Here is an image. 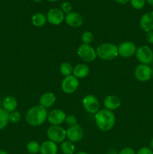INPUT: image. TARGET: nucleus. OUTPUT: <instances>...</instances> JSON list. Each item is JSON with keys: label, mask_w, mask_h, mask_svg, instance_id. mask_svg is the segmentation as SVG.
Listing matches in <instances>:
<instances>
[{"label": "nucleus", "mask_w": 153, "mask_h": 154, "mask_svg": "<svg viewBox=\"0 0 153 154\" xmlns=\"http://www.w3.org/2000/svg\"><path fill=\"white\" fill-rule=\"evenodd\" d=\"M96 126L102 132H108L114 127L116 123V116L112 111L106 109L99 110L94 114Z\"/></svg>", "instance_id": "f257e3e1"}, {"label": "nucleus", "mask_w": 153, "mask_h": 154, "mask_svg": "<svg viewBox=\"0 0 153 154\" xmlns=\"http://www.w3.org/2000/svg\"><path fill=\"white\" fill-rule=\"evenodd\" d=\"M48 112L46 108L40 105H35L27 111L26 114V121L31 126H39L47 120Z\"/></svg>", "instance_id": "f03ea898"}, {"label": "nucleus", "mask_w": 153, "mask_h": 154, "mask_svg": "<svg viewBox=\"0 0 153 154\" xmlns=\"http://www.w3.org/2000/svg\"><path fill=\"white\" fill-rule=\"evenodd\" d=\"M97 57L105 61L113 60L118 56V46L112 43H103L96 48Z\"/></svg>", "instance_id": "7ed1b4c3"}, {"label": "nucleus", "mask_w": 153, "mask_h": 154, "mask_svg": "<svg viewBox=\"0 0 153 154\" xmlns=\"http://www.w3.org/2000/svg\"><path fill=\"white\" fill-rule=\"evenodd\" d=\"M46 136L50 141L56 144L62 143L66 138V129L58 125H51L46 130Z\"/></svg>", "instance_id": "20e7f679"}, {"label": "nucleus", "mask_w": 153, "mask_h": 154, "mask_svg": "<svg viewBox=\"0 0 153 154\" xmlns=\"http://www.w3.org/2000/svg\"><path fill=\"white\" fill-rule=\"evenodd\" d=\"M78 57L86 63H92L97 58L96 50L90 45L82 44L79 46L76 51Z\"/></svg>", "instance_id": "39448f33"}, {"label": "nucleus", "mask_w": 153, "mask_h": 154, "mask_svg": "<svg viewBox=\"0 0 153 154\" xmlns=\"http://www.w3.org/2000/svg\"><path fill=\"white\" fill-rule=\"evenodd\" d=\"M135 56L140 64L149 65L153 60L152 50L146 45H142L137 48Z\"/></svg>", "instance_id": "423d86ee"}, {"label": "nucleus", "mask_w": 153, "mask_h": 154, "mask_svg": "<svg viewBox=\"0 0 153 154\" xmlns=\"http://www.w3.org/2000/svg\"><path fill=\"white\" fill-rule=\"evenodd\" d=\"M82 104L85 111L89 114H95L100 110V102L94 95H86L82 99Z\"/></svg>", "instance_id": "0eeeda50"}, {"label": "nucleus", "mask_w": 153, "mask_h": 154, "mask_svg": "<svg viewBox=\"0 0 153 154\" xmlns=\"http://www.w3.org/2000/svg\"><path fill=\"white\" fill-rule=\"evenodd\" d=\"M79 85V79L72 75L70 76L64 77L62 81L61 88L64 93L72 94L78 90Z\"/></svg>", "instance_id": "6e6552de"}, {"label": "nucleus", "mask_w": 153, "mask_h": 154, "mask_svg": "<svg viewBox=\"0 0 153 154\" xmlns=\"http://www.w3.org/2000/svg\"><path fill=\"white\" fill-rule=\"evenodd\" d=\"M134 77L141 82L148 81L152 77V69L148 65H138L134 70Z\"/></svg>", "instance_id": "1a4fd4ad"}, {"label": "nucleus", "mask_w": 153, "mask_h": 154, "mask_svg": "<svg viewBox=\"0 0 153 154\" xmlns=\"http://www.w3.org/2000/svg\"><path fill=\"white\" fill-rule=\"evenodd\" d=\"M137 48L134 42L125 41L118 46V53L120 57L123 58H129L135 55Z\"/></svg>", "instance_id": "9d476101"}, {"label": "nucleus", "mask_w": 153, "mask_h": 154, "mask_svg": "<svg viewBox=\"0 0 153 154\" xmlns=\"http://www.w3.org/2000/svg\"><path fill=\"white\" fill-rule=\"evenodd\" d=\"M83 129L78 123L73 126H70L66 129V138L73 143L81 141L83 138Z\"/></svg>", "instance_id": "9b49d317"}, {"label": "nucleus", "mask_w": 153, "mask_h": 154, "mask_svg": "<svg viewBox=\"0 0 153 154\" xmlns=\"http://www.w3.org/2000/svg\"><path fill=\"white\" fill-rule=\"evenodd\" d=\"M46 20L47 22L54 26H58L62 23L64 20V14L62 11L57 8H51L48 11L46 14Z\"/></svg>", "instance_id": "f8f14e48"}, {"label": "nucleus", "mask_w": 153, "mask_h": 154, "mask_svg": "<svg viewBox=\"0 0 153 154\" xmlns=\"http://www.w3.org/2000/svg\"><path fill=\"white\" fill-rule=\"evenodd\" d=\"M67 114L64 113V111L58 108L51 110L50 112H48L47 120L51 125H58L60 126L62 123H63L65 120V117Z\"/></svg>", "instance_id": "ddd939ff"}, {"label": "nucleus", "mask_w": 153, "mask_h": 154, "mask_svg": "<svg viewBox=\"0 0 153 154\" xmlns=\"http://www.w3.org/2000/svg\"><path fill=\"white\" fill-rule=\"evenodd\" d=\"M64 21L69 26L77 28V27L81 26L83 23V17L80 13L71 11L65 15Z\"/></svg>", "instance_id": "4468645a"}, {"label": "nucleus", "mask_w": 153, "mask_h": 154, "mask_svg": "<svg viewBox=\"0 0 153 154\" xmlns=\"http://www.w3.org/2000/svg\"><path fill=\"white\" fill-rule=\"evenodd\" d=\"M140 26L146 32L153 31V11L146 12L140 20Z\"/></svg>", "instance_id": "2eb2a0df"}, {"label": "nucleus", "mask_w": 153, "mask_h": 154, "mask_svg": "<svg viewBox=\"0 0 153 154\" xmlns=\"http://www.w3.org/2000/svg\"><path fill=\"white\" fill-rule=\"evenodd\" d=\"M121 103V99L115 95H109L104 100V106L105 109L111 111L118 109Z\"/></svg>", "instance_id": "dca6fc26"}, {"label": "nucleus", "mask_w": 153, "mask_h": 154, "mask_svg": "<svg viewBox=\"0 0 153 154\" xmlns=\"http://www.w3.org/2000/svg\"><path fill=\"white\" fill-rule=\"evenodd\" d=\"M56 101V97L55 94L51 92H46L43 93L39 99V105L44 108H48L52 107Z\"/></svg>", "instance_id": "f3484780"}, {"label": "nucleus", "mask_w": 153, "mask_h": 154, "mask_svg": "<svg viewBox=\"0 0 153 154\" xmlns=\"http://www.w3.org/2000/svg\"><path fill=\"white\" fill-rule=\"evenodd\" d=\"M40 152L41 154H57L58 146L52 141H45L40 144Z\"/></svg>", "instance_id": "a211bd4d"}, {"label": "nucleus", "mask_w": 153, "mask_h": 154, "mask_svg": "<svg viewBox=\"0 0 153 154\" xmlns=\"http://www.w3.org/2000/svg\"><path fill=\"white\" fill-rule=\"evenodd\" d=\"M89 74V68L87 65L80 63L74 67L73 75L77 79H82L86 78Z\"/></svg>", "instance_id": "6ab92c4d"}, {"label": "nucleus", "mask_w": 153, "mask_h": 154, "mask_svg": "<svg viewBox=\"0 0 153 154\" xmlns=\"http://www.w3.org/2000/svg\"><path fill=\"white\" fill-rule=\"evenodd\" d=\"M18 102L16 98L13 96H8L3 99L2 108L8 113L16 111Z\"/></svg>", "instance_id": "aec40b11"}, {"label": "nucleus", "mask_w": 153, "mask_h": 154, "mask_svg": "<svg viewBox=\"0 0 153 154\" xmlns=\"http://www.w3.org/2000/svg\"><path fill=\"white\" fill-rule=\"evenodd\" d=\"M47 22L46 17L42 13H36L32 17V23L34 26L42 27Z\"/></svg>", "instance_id": "412c9836"}, {"label": "nucleus", "mask_w": 153, "mask_h": 154, "mask_svg": "<svg viewBox=\"0 0 153 154\" xmlns=\"http://www.w3.org/2000/svg\"><path fill=\"white\" fill-rule=\"evenodd\" d=\"M74 143L70 141H64L61 143V150L64 154H74L75 152Z\"/></svg>", "instance_id": "4be33fe9"}, {"label": "nucleus", "mask_w": 153, "mask_h": 154, "mask_svg": "<svg viewBox=\"0 0 153 154\" xmlns=\"http://www.w3.org/2000/svg\"><path fill=\"white\" fill-rule=\"evenodd\" d=\"M73 66L68 62H64L59 66L60 73L64 77H68L73 75Z\"/></svg>", "instance_id": "5701e85b"}, {"label": "nucleus", "mask_w": 153, "mask_h": 154, "mask_svg": "<svg viewBox=\"0 0 153 154\" xmlns=\"http://www.w3.org/2000/svg\"><path fill=\"white\" fill-rule=\"evenodd\" d=\"M9 122V113L3 108H0V130L7 126Z\"/></svg>", "instance_id": "b1692460"}, {"label": "nucleus", "mask_w": 153, "mask_h": 154, "mask_svg": "<svg viewBox=\"0 0 153 154\" xmlns=\"http://www.w3.org/2000/svg\"><path fill=\"white\" fill-rule=\"evenodd\" d=\"M40 144L38 141H32L27 144L26 150L27 151L31 154H36L40 152Z\"/></svg>", "instance_id": "393cba45"}, {"label": "nucleus", "mask_w": 153, "mask_h": 154, "mask_svg": "<svg viewBox=\"0 0 153 154\" xmlns=\"http://www.w3.org/2000/svg\"><path fill=\"white\" fill-rule=\"evenodd\" d=\"M94 34L90 31H86L81 35V41H82V44L91 45L94 41Z\"/></svg>", "instance_id": "a878e982"}, {"label": "nucleus", "mask_w": 153, "mask_h": 154, "mask_svg": "<svg viewBox=\"0 0 153 154\" xmlns=\"http://www.w3.org/2000/svg\"><path fill=\"white\" fill-rule=\"evenodd\" d=\"M21 114L18 111H14L12 112L9 113V122L12 123H17L21 120Z\"/></svg>", "instance_id": "bb28decb"}, {"label": "nucleus", "mask_w": 153, "mask_h": 154, "mask_svg": "<svg viewBox=\"0 0 153 154\" xmlns=\"http://www.w3.org/2000/svg\"><path fill=\"white\" fill-rule=\"evenodd\" d=\"M130 5L136 10H140L145 6L146 0H130Z\"/></svg>", "instance_id": "cd10ccee"}, {"label": "nucleus", "mask_w": 153, "mask_h": 154, "mask_svg": "<svg viewBox=\"0 0 153 154\" xmlns=\"http://www.w3.org/2000/svg\"><path fill=\"white\" fill-rule=\"evenodd\" d=\"M64 123L68 126V127L73 126L77 124V118L73 114H68V115H66Z\"/></svg>", "instance_id": "c85d7f7f"}, {"label": "nucleus", "mask_w": 153, "mask_h": 154, "mask_svg": "<svg viewBox=\"0 0 153 154\" xmlns=\"http://www.w3.org/2000/svg\"><path fill=\"white\" fill-rule=\"evenodd\" d=\"M61 9L63 11V13H65L66 14L70 12H71L72 11V6L70 5V3H69L68 2H64L62 3L61 5Z\"/></svg>", "instance_id": "c756f323"}, {"label": "nucleus", "mask_w": 153, "mask_h": 154, "mask_svg": "<svg viewBox=\"0 0 153 154\" xmlns=\"http://www.w3.org/2000/svg\"><path fill=\"white\" fill-rule=\"evenodd\" d=\"M136 154H153V151L150 147H143L138 150Z\"/></svg>", "instance_id": "7c9ffc66"}, {"label": "nucleus", "mask_w": 153, "mask_h": 154, "mask_svg": "<svg viewBox=\"0 0 153 154\" xmlns=\"http://www.w3.org/2000/svg\"><path fill=\"white\" fill-rule=\"evenodd\" d=\"M118 154H136V153H135L134 150L133 148L129 147H126L122 149Z\"/></svg>", "instance_id": "2f4dec72"}, {"label": "nucleus", "mask_w": 153, "mask_h": 154, "mask_svg": "<svg viewBox=\"0 0 153 154\" xmlns=\"http://www.w3.org/2000/svg\"><path fill=\"white\" fill-rule=\"evenodd\" d=\"M146 42L148 44H151L153 45V31L148 32H146Z\"/></svg>", "instance_id": "473e14b6"}, {"label": "nucleus", "mask_w": 153, "mask_h": 154, "mask_svg": "<svg viewBox=\"0 0 153 154\" xmlns=\"http://www.w3.org/2000/svg\"><path fill=\"white\" fill-rule=\"evenodd\" d=\"M115 1L118 4H126L128 2H130V0H115Z\"/></svg>", "instance_id": "72a5a7b5"}, {"label": "nucleus", "mask_w": 153, "mask_h": 154, "mask_svg": "<svg viewBox=\"0 0 153 154\" xmlns=\"http://www.w3.org/2000/svg\"><path fill=\"white\" fill-rule=\"evenodd\" d=\"M146 2L148 5L153 6V0H146Z\"/></svg>", "instance_id": "f704fd0d"}, {"label": "nucleus", "mask_w": 153, "mask_h": 154, "mask_svg": "<svg viewBox=\"0 0 153 154\" xmlns=\"http://www.w3.org/2000/svg\"><path fill=\"white\" fill-rule=\"evenodd\" d=\"M0 154H8L5 150H0Z\"/></svg>", "instance_id": "c9c22d12"}, {"label": "nucleus", "mask_w": 153, "mask_h": 154, "mask_svg": "<svg viewBox=\"0 0 153 154\" xmlns=\"http://www.w3.org/2000/svg\"><path fill=\"white\" fill-rule=\"evenodd\" d=\"M150 147H151V149H153V138H152L151 141H150Z\"/></svg>", "instance_id": "e433bc0d"}, {"label": "nucleus", "mask_w": 153, "mask_h": 154, "mask_svg": "<svg viewBox=\"0 0 153 154\" xmlns=\"http://www.w3.org/2000/svg\"><path fill=\"white\" fill-rule=\"evenodd\" d=\"M76 154H88V153H86V152L81 151V152H78V153H76Z\"/></svg>", "instance_id": "4c0bfd02"}, {"label": "nucleus", "mask_w": 153, "mask_h": 154, "mask_svg": "<svg viewBox=\"0 0 153 154\" xmlns=\"http://www.w3.org/2000/svg\"><path fill=\"white\" fill-rule=\"evenodd\" d=\"M32 1L34 2H40L42 0H32Z\"/></svg>", "instance_id": "58836bf2"}, {"label": "nucleus", "mask_w": 153, "mask_h": 154, "mask_svg": "<svg viewBox=\"0 0 153 154\" xmlns=\"http://www.w3.org/2000/svg\"><path fill=\"white\" fill-rule=\"evenodd\" d=\"M48 2H57L58 0H47Z\"/></svg>", "instance_id": "ea45409f"}, {"label": "nucleus", "mask_w": 153, "mask_h": 154, "mask_svg": "<svg viewBox=\"0 0 153 154\" xmlns=\"http://www.w3.org/2000/svg\"><path fill=\"white\" fill-rule=\"evenodd\" d=\"M152 66H153V60H152Z\"/></svg>", "instance_id": "a19ab883"}, {"label": "nucleus", "mask_w": 153, "mask_h": 154, "mask_svg": "<svg viewBox=\"0 0 153 154\" xmlns=\"http://www.w3.org/2000/svg\"><path fill=\"white\" fill-rule=\"evenodd\" d=\"M152 78H153V69H152Z\"/></svg>", "instance_id": "79ce46f5"}]
</instances>
